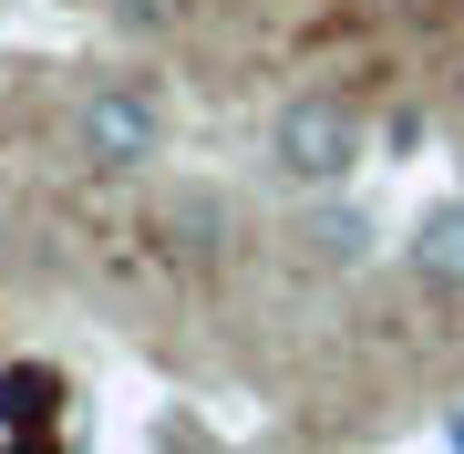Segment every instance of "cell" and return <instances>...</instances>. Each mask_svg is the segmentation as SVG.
<instances>
[{
    "label": "cell",
    "mask_w": 464,
    "mask_h": 454,
    "mask_svg": "<svg viewBox=\"0 0 464 454\" xmlns=\"http://www.w3.org/2000/svg\"><path fill=\"white\" fill-rule=\"evenodd\" d=\"M268 176L299 186V197L351 186L362 176V114H351L341 93H289L279 114H268Z\"/></svg>",
    "instance_id": "1"
},
{
    "label": "cell",
    "mask_w": 464,
    "mask_h": 454,
    "mask_svg": "<svg viewBox=\"0 0 464 454\" xmlns=\"http://www.w3.org/2000/svg\"><path fill=\"white\" fill-rule=\"evenodd\" d=\"M72 155H83L93 176H145L155 155H166V103L145 83H124V72L83 83L72 93Z\"/></svg>",
    "instance_id": "2"
},
{
    "label": "cell",
    "mask_w": 464,
    "mask_h": 454,
    "mask_svg": "<svg viewBox=\"0 0 464 454\" xmlns=\"http://www.w3.org/2000/svg\"><path fill=\"white\" fill-rule=\"evenodd\" d=\"M63 413H72V382L52 362L0 372V444H63Z\"/></svg>",
    "instance_id": "3"
},
{
    "label": "cell",
    "mask_w": 464,
    "mask_h": 454,
    "mask_svg": "<svg viewBox=\"0 0 464 454\" xmlns=\"http://www.w3.org/2000/svg\"><path fill=\"white\" fill-rule=\"evenodd\" d=\"M402 269H413L423 300H464V197H433L413 237H402Z\"/></svg>",
    "instance_id": "4"
},
{
    "label": "cell",
    "mask_w": 464,
    "mask_h": 454,
    "mask_svg": "<svg viewBox=\"0 0 464 454\" xmlns=\"http://www.w3.org/2000/svg\"><path fill=\"white\" fill-rule=\"evenodd\" d=\"M299 237H310L320 269H362V258H372V217H362V207H341V186H320V197H310Z\"/></svg>",
    "instance_id": "5"
},
{
    "label": "cell",
    "mask_w": 464,
    "mask_h": 454,
    "mask_svg": "<svg viewBox=\"0 0 464 454\" xmlns=\"http://www.w3.org/2000/svg\"><path fill=\"white\" fill-rule=\"evenodd\" d=\"M166 227H176V258H207V269H217V258H227V227H237V207L197 186V197H176V207H166Z\"/></svg>",
    "instance_id": "6"
},
{
    "label": "cell",
    "mask_w": 464,
    "mask_h": 454,
    "mask_svg": "<svg viewBox=\"0 0 464 454\" xmlns=\"http://www.w3.org/2000/svg\"><path fill=\"white\" fill-rule=\"evenodd\" d=\"M114 11V32H145V42H166L176 21H186V0H103Z\"/></svg>",
    "instance_id": "7"
},
{
    "label": "cell",
    "mask_w": 464,
    "mask_h": 454,
    "mask_svg": "<svg viewBox=\"0 0 464 454\" xmlns=\"http://www.w3.org/2000/svg\"><path fill=\"white\" fill-rule=\"evenodd\" d=\"M454 103H464V52H454Z\"/></svg>",
    "instance_id": "8"
}]
</instances>
